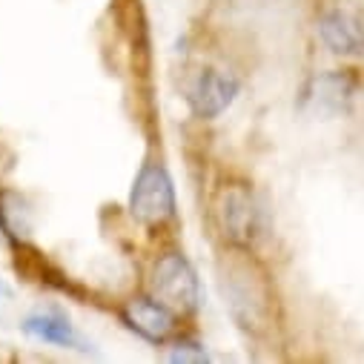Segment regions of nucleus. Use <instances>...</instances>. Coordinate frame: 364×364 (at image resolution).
Returning <instances> with one entry per match:
<instances>
[{
    "instance_id": "obj_1",
    "label": "nucleus",
    "mask_w": 364,
    "mask_h": 364,
    "mask_svg": "<svg viewBox=\"0 0 364 364\" xmlns=\"http://www.w3.org/2000/svg\"><path fill=\"white\" fill-rule=\"evenodd\" d=\"M221 290L230 304L232 318L244 330H258L264 327L267 318V293H264V279L258 267L250 261L244 247H235L227 258V269L221 276Z\"/></svg>"
},
{
    "instance_id": "obj_2",
    "label": "nucleus",
    "mask_w": 364,
    "mask_h": 364,
    "mask_svg": "<svg viewBox=\"0 0 364 364\" xmlns=\"http://www.w3.org/2000/svg\"><path fill=\"white\" fill-rule=\"evenodd\" d=\"M152 296L175 313H193L201 304V284L193 264L181 252H166L152 267Z\"/></svg>"
},
{
    "instance_id": "obj_3",
    "label": "nucleus",
    "mask_w": 364,
    "mask_h": 364,
    "mask_svg": "<svg viewBox=\"0 0 364 364\" xmlns=\"http://www.w3.org/2000/svg\"><path fill=\"white\" fill-rule=\"evenodd\" d=\"M129 210L141 224H164L175 215V190L164 166H141L129 193Z\"/></svg>"
},
{
    "instance_id": "obj_4",
    "label": "nucleus",
    "mask_w": 364,
    "mask_h": 364,
    "mask_svg": "<svg viewBox=\"0 0 364 364\" xmlns=\"http://www.w3.org/2000/svg\"><path fill=\"white\" fill-rule=\"evenodd\" d=\"M218 224L232 247H250L261 230V210L244 184H227L215 204Z\"/></svg>"
},
{
    "instance_id": "obj_5",
    "label": "nucleus",
    "mask_w": 364,
    "mask_h": 364,
    "mask_svg": "<svg viewBox=\"0 0 364 364\" xmlns=\"http://www.w3.org/2000/svg\"><path fill=\"white\" fill-rule=\"evenodd\" d=\"M238 89H241V83L235 75L221 72V69H204L190 83L187 101L198 118H218L235 101Z\"/></svg>"
},
{
    "instance_id": "obj_6",
    "label": "nucleus",
    "mask_w": 364,
    "mask_h": 364,
    "mask_svg": "<svg viewBox=\"0 0 364 364\" xmlns=\"http://www.w3.org/2000/svg\"><path fill=\"white\" fill-rule=\"evenodd\" d=\"M124 321L129 330H135L141 338L152 341V344H164L175 327H178V318H175V310L166 307L164 301H158L155 296L146 299V296H138V299H129L121 310Z\"/></svg>"
},
{
    "instance_id": "obj_7",
    "label": "nucleus",
    "mask_w": 364,
    "mask_h": 364,
    "mask_svg": "<svg viewBox=\"0 0 364 364\" xmlns=\"http://www.w3.org/2000/svg\"><path fill=\"white\" fill-rule=\"evenodd\" d=\"M318 35L333 55L361 58L364 55V21L353 12H327L318 23Z\"/></svg>"
},
{
    "instance_id": "obj_8",
    "label": "nucleus",
    "mask_w": 364,
    "mask_h": 364,
    "mask_svg": "<svg viewBox=\"0 0 364 364\" xmlns=\"http://www.w3.org/2000/svg\"><path fill=\"white\" fill-rule=\"evenodd\" d=\"M23 330L46 344H58V347H75L77 336L69 324V318L58 316V313H35L23 321Z\"/></svg>"
},
{
    "instance_id": "obj_9",
    "label": "nucleus",
    "mask_w": 364,
    "mask_h": 364,
    "mask_svg": "<svg viewBox=\"0 0 364 364\" xmlns=\"http://www.w3.org/2000/svg\"><path fill=\"white\" fill-rule=\"evenodd\" d=\"M169 358H172V361H207L210 355H207V350H204L201 344H196V341H178L175 350L169 353Z\"/></svg>"
}]
</instances>
